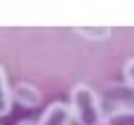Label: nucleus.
Instances as JSON below:
<instances>
[{
	"label": "nucleus",
	"instance_id": "nucleus-1",
	"mask_svg": "<svg viewBox=\"0 0 134 125\" xmlns=\"http://www.w3.org/2000/svg\"><path fill=\"white\" fill-rule=\"evenodd\" d=\"M71 111L78 125H102L104 111L102 102L92 86L78 83L71 90Z\"/></svg>",
	"mask_w": 134,
	"mask_h": 125
},
{
	"label": "nucleus",
	"instance_id": "nucleus-2",
	"mask_svg": "<svg viewBox=\"0 0 134 125\" xmlns=\"http://www.w3.org/2000/svg\"><path fill=\"white\" fill-rule=\"evenodd\" d=\"M100 100H104L106 104H115V109L120 107H129V104L134 100V86L124 83H109L104 86V90L100 93Z\"/></svg>",
	"mask_w": 134,
	"mask_h": 125
},
{
	"label": "nucleus",
	"instance_id": "nucleus-3",
	"mask_svg": "<svg viewBox=\"0 0 134 125\" xmlns=\"http://www.w3.org/2000/svg\"><path fill=\"white\" fill-rule=\"evenodd\" d=\"M72 118L74 116L71 106L64 102H53L44 109V113L41 115L39 122L35 125H71Z\"/></svg>",
	"mask_w": 134,
	"mask_h": 125
},
{
	"label": "nucleus",
	"instance_id": "nucleus-4",
	"mask_svg": "<svg viewBox=\"0 0 134 125\" xmlns=\"http://www.w3.org/2000/svg\"><path fill=\"white\" fill-rule=\"evenodd\" d=\"M13 99L21 104L23 107H39L42 104V93L39 92L37 86H34L32 83H27V81H21L13 88Z\"/></svg>",
	"mask_w": 134,
	"mask_h": 125
},
{
	"label": "nucleus",
	"instance_id": "nucleus-5",
	"mask_svg": "<svg viewBox=\"0 0 134 125\" xmlns=\"http://www.w3.org/2000/svg\"><path fill=\"white\" fill-rule=\"evenodd\" d=\"M13 88L9 85V79H7L5 69L0 65V118L7 116L11 109H13Z\"/></svg>",
	"mask_w": 134,
	"mask_h": 125
},
{
	"label": "nucleus",
	"instance_id": "nucleus-6",
	"mask_svg": "<svg viewBox=\"0 0 134 125\" xmlns=\"http://www.w3.org/2000/svg\"><path fill=\"white\" fill-rule=\"evenodd\" d=\"M102 125H134V107L113 109L104 116Z\"/></svg>",
	"mask_w": 134,
	"mask_h": 125
},
{
	"label": "nucleus",
	"instance_id": "nucleus-7",
	"mask_svg": "<svg viewBox=\"0 0 134 125\" xmlns=\"http://www.w3.org/2000/svg\"><path fill=\"white\" fill-rule=\"evenodd\" d=\"M74 30H76V33H80L81 37H85L87 41H104L111 35L109 26H78Z\"/></svg>",
	"mask_w": 134,
	"mask_h": 125
},
{
	"label": "nucleus",
	"instance_id": "nucleus-8",
	"mask_svg": "<svg viewBox=\"0 0 134 125\" xmlns=\"http://www.w3.org/2000/svg\"><path fill=\"white\" fill-rule=\"evenodd\" d=\"M124 79H125L127 85L134 86V58L127 60L125 65H124Z\"/></svg>",
	"mask_w": 134,
	"mask_h": 125
},
{
	"label": "nucleus",
	"instance_id": "nucleus-9",
	"mask_svg": "<svg viewBox=\"0 0 134 125\" xmlns=\"http://www.w3.org/2000/svg\"><path fill=\"white\" fill-rule=\"evenodd\" d=\"M18 125H35L34 122H30V120H23V122H20Z\"/></svg>",
	"mask_w": 134,
	"mask_h": 125
}]
</instances>
